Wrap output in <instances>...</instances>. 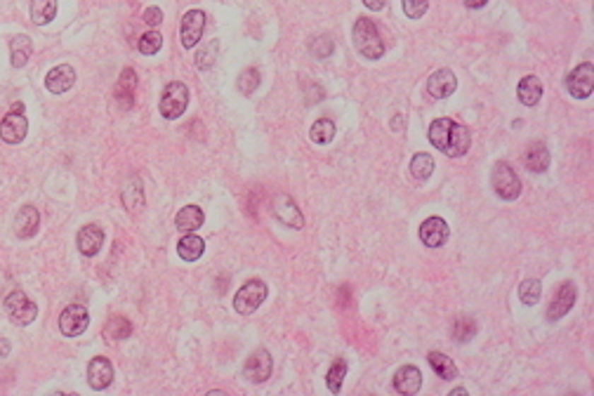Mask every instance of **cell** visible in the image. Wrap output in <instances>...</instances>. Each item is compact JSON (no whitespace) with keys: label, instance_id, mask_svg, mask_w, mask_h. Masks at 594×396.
<instances>
[{"label":"cell","instance_id":"obj_1","mask_svg":"<svg viewBox=\"0 0 594 396\" xmlns=\"http://www.w3.org/2000/svg\"><path fill=\"white\" fill-rule=\"evenodd\" d=\"M427 137L434 144V148L443 151L446 156H453V158L465 156L472 146V132L465 125L455 123L453 118H436L429 125Z\"/></svg>","mask_w":594,"mask_h":396},{"label":"cell","instance_id":"obj_2","mask_svg":"<svg viewBox=\"0 0 594 396\" xmlns=\"http://www.w3.org/2000/svg\"><path fill=\"white\" fill-rule=\"evenodd\" d=\"M354 45L366 59H380L385 54V42L380 38L378 26L373 24V19L368 17H359L356 24H354Z\"/></svg>","mask_w":594,"mask_h":396},{"label":"cell","instance_id":"obj_3","mask_svg":"<svg viewBox=\"0 0 594 396\" xmlns=\"http://www.w3.org/2000/svg\"><path fill=\"white\" fill-rule=\"evenodd\" d=\"M187 106H189V88L187 85H184L182 81L168 83L165 90H163V95H161V102H158L161 116L168 118V120H175L187 111Z\"/></svg>","mask_w":594,"mask_h":396},{"label":"cell","instance_id":"obj_4","mask_svg":"<svg viewBox=\"0 0 594 396\" xmlns=\"http://www.w3.org/2000/svg\"><path fill=\"white\" fill-rule=\"evenodd\" d=\"M267 283L262 279H250L245 281L243 286L236 290V295H233V307H236L238 314H252V311H257L262 307V302L267 300Z\"/></svg>","mask_w":594,"mask_h":396},{"label":"cell","instance_id":"obj_5","mask_svg":"<svg viewBox=\"0 0 594 396\" xmlns=\"http://www.w3.org/2000/svg\"><path fill=\"white\" fill-rule=\"evenodd\" d=\"M491 184L495 189V194H498L502 201H516L521 194V180L519 175L514 173L512 165L505 161H498L493 168V175H491Z\"/></svg>","mask_w":594,"mask_h":396},{"label":"cell","instance_id":"obj_6","mask_svg":"<svg viewBox=\"0 0 594 396\" xmlns=\"http://www.w3.org/2000/svg\"><path fill=\"white\" fill-rule=\"evenodd\" d=\"M5 311H7V316H10V321L17 325H28L38 318V307H35V302L28 300L26 293H21V290H12V293L5 297Z\"/></svg>","mask_w":594,"mask_h":396},{"label":"cell","instance_id":"obj_7","mask_svg":"<svg viewBox=\"0 0 594 396\" xmlns=\"http://www.w3.org/2000/svg\"><path fill=\"white\" fill-rule=\"evenodd\" d=\"M90 325V314L85 309V304H69L59 316V330L66 337H78L88 330Z\"/></svg>","mask_w":594,"mask_h":396},{"label":"cell","instance_id":"obj_8","mask_svg":"<svg viewBox=\"0 0 594 396\" xmlns=\"http://www.w3.org/2000/svg\"><path fill=\"white\" fill-rule=\"evenodd\" d=\"M592 88H594V66L592 62H585L576 66L566 78V90H569L571 97L576 99H587L592 95Z\"/></svg>","mask_w":594,"mask_h":396},{"label":"cell","instance_id":"obj_9","mask_svg":"<svg viewBox=\"0 0 594 396\" xmlns=\"http://www.w3.org/2000/svg\"><path fill=\"white\" fill-rule=\"evenodd\" d=\"M272 371H274V361H272V354H269L267 349L252 351L250 356H248L245 366H243L245 380H250L252 385H262V382H267L269 378H272Z\"/></svg>","mask_w":594,"mask_h":396},{"label":"cell","instance_id":"obj_10","mask_svg":"<svg viewBox=\"0 0 594 396\" xmlns=\"http://www.w3.org/2000/svg\"><path fill=\"white\" fill-rule=\"evenodd\" d=\"M272 212H274V217L279 219L281 224L290 226V229H302V226H304L302 210L297 208V203L288 194H276L274 196Z\"/></svg>","mask_w":594,"mask_h":396},{"label":"cell","instance_id":"obj_11","mask_svg":"<svg viewBox=\"0 0 594 396\" xmlns=\"http://www.w3.org/2000/svg\"><path fill=\"white\" fill-rule=\"evenodd\" d=\"M576 295H578V290L571 281L561 283V286L557 288V293L552 295V302L547 307V321H559V318H564L569 314L573 309V304H576Z\"/></svg>","mask_w":594,"mask_h":396},{"label":"cell","instance_id":"obj_12","mask_svg":"<svg viewBox=\"0 0 594 396\" xmlns=\"http://www.w3.org/2000/svg\"><path fill=\"white\" fill-rule=\"evenodd\" d=\"M205 21H208V17H205L203 10H189V12L182 17V28H180V33H182V45L187 47V50L196 47L198 40L203 38Z\"/></svg>","mask_w":594,"mask_h":396},{"label":"cell","instance_id":"obj_13","mask_svg":"<svg viewBox=\"0 0 594 396\" xmlns=\"http://www.w3.org/2000/svg\"><path fill=\"white\" fill-rule=\"evenodd\" d=\"M28 132V120L21 111H10L0 123V139L5 144H19Z\"/></svg>","mask_w":594,"mask_h":396},{"label":"cell","instance_id":"obj_14","mask_svg":"<svg viewBox=\"0 0 594 396\" xmlns=\"http://www.w3.org/2000/svg\"><path fill=\"white\" fill-rule=\"evenodd\" d=\"M76 85V69L71 64H59V66L50 69L45 76V88L52 95H66Z\"/></svg>","mask_w":594,"mask_h":396},{"label":"cell","instance_id":"obj_15","mask_svg":"<svg viewBox=\"0 0 594 396\" xmlns=\"http://www.w3.org/2000/svg\"><path fill=\"white\" fill-rule=\"evenodd\" d=\"M450 236V229L443 217H427L420 224V240L427 248H441Z\"/></svg>","mask_w":594,"mask_h":396},{"label":"cell","instance_id":"obj_16","mask_svg":"<svg viewBox=\"0 0 594 396\" xmlns=\"http://www.w3.org/2000/svg\"><path fill=\"white\" fill-rule=\"evenodd\" d=\"M113 382V363L106 356H95L88 363V385L95 392H102Z\"/></svg>","mask_w":594,"mask_h":396},{"label":"cell","instance_id":"obj_17","mask_svg":"<svg viewBox=\"0 0 594 396\" xmlns=\"http://www.w3.org/2000/svg\"><path fill=\"white\" fill-rule=\"evenodd\" d=\"M76 245H78V250H81V255H85V257H95V255L102 250V245H104L102 226H97V224L81 226V231H78V236H76Z\"/></svg>","mask_w":594,"mask_h":396},{"label":"cell","instance_id":"obj_18","mask_svg":"<svg viewBox=\"0 0 594 396\" xmlns=\"http://www.w3.org/2000/svg\"><path fill=\"white\" fill-rule=\"evenodd\" d=\"M455 88H458V78H455V74H453L450 69L434 71V74L429 76V81H427V92L434 99L450 97L453 92H455Z\"/></svg>","mask_w":594,"mask_h":396},{"label":"cell","instance_id":"obj_19","mask_svg":"<svg viewBox=\"0 0 594 396\" xmlns=\"http://www.w3.org/2000/svg\"><path fill=\"white\" fill-rule=\"evenodd\" d=\"M40 229V212L33 205H21L14 217V233L19 238H33Z\"/></svg>","mask_w":594,"mask_h":396},{"label":"cell","instance_id":"obj_20","mask_svg":"<svg viewBox=\"0 0 594 396\" xmlns=\"http://www.w3.org/2000/svg\"><path fill=\"white\" fill-rule=\"evenodd\" d=\"M422 387V373L415 366H401L394 375V389L403 396H413Z\"/></svg>","mask_w":594,"mask_h":396},{"label":"cell","instance_id":"obj_21","mask_svg":"<svg viewBox=\"0 0 594 396\" xmlns=\"http://www.w3.org/2000/svg\"><path fill=\"white\" fill-rule=\"evenodd\" d=\"M134 88H137V74L127 66L120 71L118 76V83H116V90H113V97H116V102L120 104V109H130L132 102H134Z\"/></svg>","mask_w":594,"mask_h":396},{"label":"cell","instance_id":"obj_22","mask_svg":"<svg viewBox=\"0 0 594 396\" xmlns=\"http://www.w3.org/2000/svg\"><path fill=\"white\" fill-rule=\"evenodd\" d=\"M33 52V40L28 38V35L19 33V35H12L10 40V62L14 69H24L28 64V57Z\"/></svg>","mask_w":594,"mask_h":396},{"label":"cell","instance_id":"obj_23","mask_svg":"<svg viewBox=\"0 0 594 396\" xmlns=\"http://www.w3.org/2000/svg\"><path fill=\"white\" fill-rule=\"evenodd\" d=\"M205 252V240L201 236H196L194 231L184 233L180 238V243H177V255L184 260V262H196L201 260Z\"/></svg>","mask_w":594,"mask_h":396},{"label":"cell","instance_id":"obj_24","mask_svg":"<svg viewBox=\"0 0 594 396\" xmlns=\"http://www.w3.org/2000/svg\"><path fill=\"white\" fill-rule=\"evenodd\" d=\"M516 95L523 106H535L542 97V83L537 76H523L516 85Z\"/></svg>","mask_w":594,"mask_h":396},{"label":"cell","instance_id":"obj_25","mask_svg":"<svg viewBox=\"0 0 594 396\" xmlns=\"http://www.w3.org/2000/svg\"><path fill=\"white\" fill-rule=\"evenodd\" d=\"M523 163L530 173H544L549 168V148L542 141H533L523 153Z\"/></svg>","mask_w":594,"mask_h":396},{"label":"cell","instance_id":"obj_26","mask_svg":"<svg viewBox=\"0 0 594 396\" xmlns=\"http://www.w3.org/2000/svg\"><path fill=\"white\" fill-rule=\"evenodd\" d=\"M203 222H205V215H203V210L198 208V205H184V208L177 212V217H175V226L180 231H184V233L201 229Z\"/></svg>","mask_w":594,"mask_h":396},{"label":"cell","instance_id":"obj_27","mask_svg":"<svg viewBox=\"0 0 594 396\" xmlns=\"http://www.w3.org/2000/svg\"><path fill=\"white\" fill-rule=\"evenodd\" d=\"M102 335L109 342H120V339H127L132 335V323L125 316H111L104 325Z\"/></svg>","mask_w":594,"mask_h":396},{"label":"cell","instance_id":"obj_28","mask_svg":"<svg viewBox=\"0 0 594 396\" xmlns=\"http://www.w3.org/2000/svg\"><path fill=\"white\" fill-rule=\"evenodd\" d=\"M427 361H429L431 371H434L441 380H455V378H458V368H455V363H453V359L446 356L443 351H429Z\"/></svg>","mask_w":594,"mask_h":396},{"label":"cell","instance_id":"obj_29","mask_svg":"<svg viewBox=\"0 0 594 396\" xmlns=\"http://www.w3.org/2000/svg\"><path fill=\"white\" fill-rule=\"evenodd\" d=\"M57 0H33L31 3V19L35 26H45L54 19Z\"/></svg>","mask_w":594,"mask_h":396},{"label":"cell","instance_id":"obj_30","mask_svg":"<svg viewBox=\"0 0 594 396\" xmlns=\"http://www.w3.org/2000/svg\"><path fill=\"white\" fill-rule=\"evenodd\" d=\"M450 335L455 339L458 344H465L470 342V339L477 335V321L470 316H460L453 321V328H450Z\"/></svg>","mask_w":594,"mask_h":396},{"label":"cell","instance_id":"obj_31","mask_svg":"<svg viewBox=\"0 0 594 396\" xmlns=\"http://www.w3.org/2000/svg\"><path fill=\"white\" fill-rule=\"evenodd\" d=\"M431 173H434V158L429 153H415L413 161H410V175L417 182L429 180Z\"/></svg>","mask_w":594,"mask_h":396},{"label":"cell","instance_id":"obj_32","mask_svg":"<svg viewBox=\"0 0 594 396\" xmlns=\"http://www.w3.org/2000/svg\"><path fill=\"white\" fill-rule=\"evenodd\" d=\"M123 203H125V208L127 210H139L141 205H144V189H141V182L137 180V177H132L130 182L125 184V189H123Z\"/></svg>","mask_w":594,"mask_h":396},{"label":"cell","instance_id":"obj_33","mask_svg":"<svg viewBox=\"0 0 594 396\" xmlns=\"http://www.w3.org/2000/svg\"><path fill=\"white\" fill-rule=\"evenodd\" d=\"M335 132H337L335 123H332L330 118H321L311 125V141H314V144H330V141L335 139Z\"/></svg>","mask_w":594,"mask_h":396},{"label":"cell","instance_id":"obj_34","mask_svg":"<svg viewBox=\"0 0 594 396\" xmlns=\"http://www.w3.org/2000/svg\"><path fill=\"white\" fill-rule=\"evenodd\" d=\"M344 375H346V361L335 359L332 361V366L328 368V373H325V385H328V392L339 394L342 382H344Z\"/></svg>","mask_w":594,"mask_h":396},{"label":"cell","instance_id":"obj_35","mask_svg":"<svg viewBox=\"0 0 594 396\" xmlns=\"http://www.w3.org/2000/svg\"><path fill=\"white\" fill-rule=\"evenodd\" d=\"M260 83H262V76H260V71L255 69V66H248L240 71V76H238V81H236V88L240 95H252L255 90L260 88Z\"/></svg>","mask_w":594,"mask_h":396},{"label":"cell","instance_id":"obj_36","mask_svg":"<svg viewBox=\"0 0 594 396\" xmlns=\"http://www.w3.org/2000/svg\"><path fill=\"white\" fill-rule=\"evenodd\" d=\"M540 295H542V283L537 279H526L519 286V297L523 304H528V307H533V304L540 302Z\"/></svg>","mask_w":594,"mask_h":396},{"label":"cell","instance_id":"obj_37","mask_svg":"<svg viewBox=\"0 0 594 396\" xmlns=\"http://www.w3.org/2000/svg\"><path fill=\"white\" fill-rule=\"evenodd\" d=\"M332 50H335V42H332L330 35H316V38H311V42H309V52L318 57V59L330 57Z\"/></svg>","mask_w":594,"mask_h":396},{"label":"cell","instance_id":"obj_38","mask_svg":"<svg viewBox=\"0 0 594 396\" xmlns=\"http://www.w3.org/2000/svg\"><path fill=\"white\" fill-rule=\"evenodd\" d=\"M137 47H139L141 54H156V52H158V50L163 47V35L151 28V31H146V33L139 38V45H137Z\"/></svg>","mask_w":594,"mask_h":396},{"label":"cell","instance_id":"obj_39","mask_svg":"<svg viewBox=\"0 0 594 396\" xmlns=\"http://www.w3.org/2000/svg\"><path fill=\"white\" fill-rule=\"evenodd\" d=\"M429 7V0H403V12L410 19H420Z\"/></svg>","mask_w":594,"mask_h":396},{"label":"cell","instance_id":"obj_40","mask_svg":"<svg viewBox=\"0 0 594 396\" xmlns=\"http://www.w3.org/2000/svg\"><path fill=\"white\" fill-rule=\"evenodd\" d=\"M215 52H217V40H212L210 47H203L201 52H198V57H196V66L203 69V71L210 69L212 62H215Z\"/></svg>","mask_w":594,"mask_h":396},{"label":"cell","instance_id":"obj_41","mask_svg":"<svg viewBox=\"0 0 594 396\" xmlns=\"http://www.w3.org/2000/svg\"><path fill=\"white\" fill-rule=\"evenodd\" d=\"M141 19H144V24H148L151 28H156L163 21V12H161V7H156V5H151V7H146L144 10V14H141Z\"/></svg>","mask_w":594,"mask_h":396},{"label":"cell","instance_id":"obj_42","mask_svg":"<svg viewBox=\"0 0 594 396\" xmlns=\"http://www.w3.org/2000/svg\"><path fill=\"white\" fill-rule=\"evenodd\" d=\"M363 5L368 7V10H373V12H380L382 7L387 5V0H363Z\"/></svg>","mask_w":594,"mask_h":396},{"label":"cell","instance_id":"obj_43","mask_svg":"<svg viewBox=\"0 0 594 396\" xmlns=\"http://www.w3.org/2000/svg\"><path fill=\"white\" fill-rule=\"evenodd\" d=\"M7 354H10V342L0 335V359H7Z\"/></svg>","mask_w":594,"mask_h":396},{"label":"cell","instance_id":"obj_44","mask_svg":"<svg viewBox=\"0 0 594 396\" xmlns=\"http://www.w3.org/2000/svg\"><path fill=\"white\" fill-rule=\"evenodd\" d=\"M488 0H465L467 7H472V10H479V7H484Z\"/></svg>","mask_w":594,"mask_h":396},{"label":"cell","instance_id":"obj_45","mask_svg":"<svg viewBox=\"0 0 594 396\" xmlns=\"http://www.w3.org/2000/svg\"><path fill=\"white\" fill-rule=\"evenodd\" d=\"M450 394H467V389H465V387H455V389H453Z\"/></svg>","mask_w":594,"mask_h":396}]
</instances>
